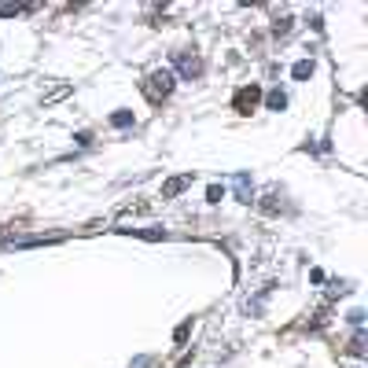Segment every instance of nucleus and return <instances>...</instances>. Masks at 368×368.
<instances>
[{"instance_id":"obj_1","label":"nucleus","mask_w":368,"mask_h":368,"mask_svg":"<svg viewBox=\"0 0 368 368\" xmlns=\"http://www.w3.org/2000/svg\"><path fill=\"white\" fill-rule=\"evenodd\" d=\"M310 70H313L310 63H298V67H295V78H305V74H310Z\"/></svg>"}]
</instances>
